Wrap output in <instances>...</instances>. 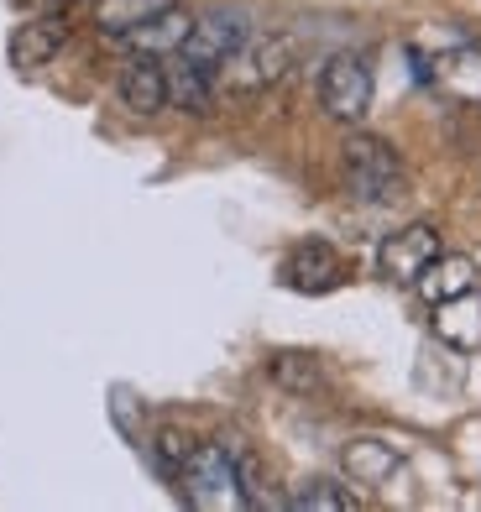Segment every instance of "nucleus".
I'll return each mask as SVG.
<instances>
[{
  "instance_id": "16",
  "label": "nucleus",
  "mask_w": 481,
  "mask_h": 512,
  "mask_svg": "<svg viewBox=\"0 0 481 512\" xmlns=\"http://www.w3.org/2000/svg\"><path fill=\"white\" fill-rule=\"evenodd\" d=\"M168 6H173V0H100V6H95V27L121 42L131 27H142L147 16L168 11Z\"/></svg>"
},
{
  "instance_id": "7",
  "label": "nucleus",
  "mask_w": 481,
  "mask_h": 512,
  "mask_svg": "<svg viewBox=\"0 0 481 512\" xmlns=\"http://www.w3.org/2000/svg\"><path fill=\"white\" fill-rule=\"evenodd\" d=\"M68 48V21L63 16H32L21 21V27L11 32V68H21V74H37V68H48L58 53Z\"/></svg>"
},
{
  "instance_id": "19",
  "label": "nucleus",
  "mask_w": 481,
  "mask_h": 512,
  "mask_svg": "<svg viewBox=\"0 0 481 512\" xmlns=\"http://www.w3.org/2000/svg\"><path fill=\"white\" fill-rule=\"evenodd\" d=\"M189 434H178V429H163V434H157V465H163V471L168 476H178L183 471V460H189Z\"/></svg>"
},
{
  "instance_id": "18",
  "label": "nucleus",
  "mask_w": 481,
  "mask_h": 512,
  "mask_svg": "<svg viewBox=\"0 0 481 512\" xmlns=\"http://www.w3.org/2000/svg\"><path fill=\"white\" fill-rule=\"evenodd\" d=\"M272 382H283L293 392H319L325 387V377H319V366L309 356H278L272 361Z\"/></svg>"
},
{
  "instance_id": "11",
  "label": "nucleus",
  "mask_w": 481,
  "mask_h": 512,
  "mask_svg": "<svg viewBox=\"0 0 481 512\" xmlns=\"http://www.w3.org/2000/svg\"><path fill=\"white\" fill-rule=\"evenodd\" d=\"M116 95H121V105L136 110V115H157V110L168 105V68L157 63V58H147V53H136V58L121 68Z\"/></svg>"
},
{
  "instance_id": "6",
  "label": "nucleus",
  "mask_w": 481,
  "mask_h": 512,
  "mask_svg": "<svg viewBox=\"0 0 481 512\" xmlns=\"http://www.w3.org/2000/svg\"><path fill=\"white\" fill-rule=\"evenodd\" d=\"M251 37V21L241 16V11H210V16H199L194 21V32H189V42H183V58H194V63H204V68H215L220 74V63L231 58L241 42Z\"/></svg>"
},
{
  "instance_id": "17",
  "label": "nucleus",
  "mask_w": 481,
  "mask_h": 512,
  "mask_svg": "<svg viewBox=\"0 0 481 512\" xmlns=\"http://www.w3.org/2000/svg\"><path fill=\"white\" fill-rule=\"evenodd\" d=\"M288 507H299V512H346V507H356V497H351L340 481L314 476V481H304L299 492L288 497Z\"/></svg>"
},
{
  "instance_id": "14",
  "label": "nucleus",
  "mask_w": 481,
  "mask_h": 512,
  "mask_svg": "<svg viewBox=\"0 0 481 512\" xmlns=\"http://www.w3.org/2000/svg\"><path fill=\"white\" fill-rule=\"evenodd\" d=\"M340 465H346V476L356 486H387L403 465V450L387 445V439H351V445L340 450Z\"/></svg>"
},
{
  "instance_id": "15",
  "label": "nucleus",
  "mask_w": 481,
  "mask_h": 512,
  "mask_svg": "<svg viewBox=\"0 0 481 512\" xmlns=\"http://www.w3.org/2000/svg\"><path fill=\"white\" fill-rule=\"evenodd\" d=\"M419 298L434 309V304H445V298H455V293H471L476 288V262L471 256H450V251H440L434 262L424 267V277H419Z\"/></svg>"
},
{
  "instance_id": "2",
  "label": "nucleus",
  "mask_w": 481,
  "mask_h": 512,
  "mask_svg": "<svg viewBox=\"0 0 481 512\" xmlns=\"http://www.w3.org/2000/svg\"><path fill=\"white\" fill-rule=\"evenodd\" d=\"M340 173H346V189L361 204H393L408 189L403 157L393 152V142L366 136V131H351L346 136V147H340Z\"/></svg>"
},
{
  "instance_id": "12",
  "label": "nucleus",
  "mask_w": 481,
  "mask_h": 512,
  "mask_svg": "<svg viewBox=\"0 0 481 512\" xmlns=\"http://www.w3.org/2000/svg\"><path fill=\"white\" fill-rule=\"evenodd\" d=\"M215 95H220V74H215V68L173 53V63H168V105L189 110V115H210Z\"/></svg>"
},
{
  "instance_id": "10",
  "label": "nucleus",
  "mask_w": 481,
  "mask_h": 512,
  "mask_svg": "<svg viewBox=\"0 0 481 512\" xmlns=\"http://www.w3.org/2000/svg\"><path fill=\"white\" fill-rule=\"evenodd\" d=\"M189 32H194V16H189V11H183L178 0H173L168 11L147 16L142 27H131L121 42H126L131 53H147V58H173V53L183 48V42H189Z\"/></svg>"
},
{
  "instance_id": "3",
  "label": "nucleus",
  "mask_w": 481,
  "mask_h": 512,
  "mask_svg": "<svg viewBox=\"0 0 481 512\" xmlns=\"http://www.w3.org/2000/svg\"><path fill=\"white\" fill-rule=\"evenodd\" d=\"M299 48L283 32H251L241 48L220 63V89L225 95H262V89L283 84Z\"/></svg>"
},
{
  "instance_id": "5",
  "label": "nucleus",
  "mask_w": 481,
  "mask_h": 512,
  "mask_svg": "<svg viewBox=\"0 0 481 512\" xmlns=\"http://www.w3.org/2000/svg\"><path fill=\"white\" fill-rule=\"evenodd\" d=\"M440 251H445L440 230H434L429 220H414V225L393 230V236L377 246V272L387 277V283H398V288H414L419 277H424V267H429Z\"/></svg>"
},
{
  "instance_id": "1",
  "label": "nucleus",
  "mask_w": 481,
  "mask_h": 512,
  "mask_svg": "<svg viewBox=\"0 0 481 512\" xmlns=\"http://www.w3.org/2000/svg\"><path fill=\"white\" fill-rule=\"evenodd\" d=\"M178 492L199 512H236L246 502V481H241V460L225 445H194L189 460L178 471Z\"/></svg>"
},
{
  "instance_id": "9",
  "label": "nucleus",
  "mask_w": 481,
  "mask_h": 512,
  "mask_svg": "<svg viewBox=\"0 0 481 512\" xmlns=\"http://www.w3.org/2000/svg\"><path fill=\"white\" fill-rule=\"evenodd\" d=\"M440 95H450L455 105H481V48L476 42H461V48H450L429 63L424 74Z\"/></svg>"
},
{
  "instance_id": "20",
  "label": "nucleus",
  "mask_w": 481,
  "mask_h": 512,
  "mask_svg": "<svg viewBox=\"0 0 481 512\" xmlns=\"http://www.w3.org/2000/svg\"><path fill=\"white\" fill-rule=\"evenodd\" d=\"M21 11H32V16H63V11H74L84 6V0H16Z\"/></svg>"
},
{
  "instance_id": "13",
  "label": "nucleus",
  "mask_w": 481,
  "mask_h": 512,
  "mask_svg": "<svg viewBox=\"0 0 481 512\" xmlns=\"http://www.w3.org/2000/svg\"><path fill=\"white\" fill-rule=\"evenodd\" d=\"M434 335L450 351H481V293H455L445 304H434Z\"/></svg>"
},
{
  "instance_id": "8",
  "label": "nucleus",
  "mask_w": 481,
  "mask_h": 512,
  "mask_svg": "<svg viewBox=\"0 0 481 512\" xmlns=\"http://www.w3.org/2000/svg\"><path fill=\"white\" fill-rule=\"evenodd\" d=\"M340 277H346V262L330 241H299L283 262V283L299 293H330Z\"/></svg>"
},
{
  "instance_id": "4",
  "label": "nucleus",
  "mask_w": 481,
  "mask_h": 512,
  "mask_svg": "<svg viewBox=\"0 0 481 512\" xmlns=\"http://www.w3.org/2000/svg\"><path fill=\"white\" fill-rule=\"evenodd\" d=\"M319 110L340 126H356L372 110V68L361 53H335L319 68Z\"/></svg>"
}]
</instances>
